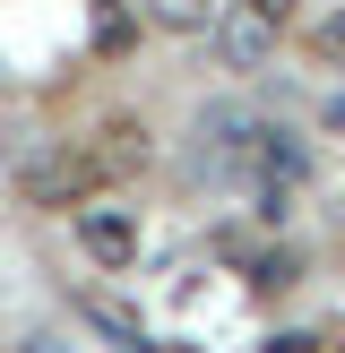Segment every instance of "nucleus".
Masks as SVG:
<instances>
[{
  "label": "nucleus",
  "instance_id": "4",
  "mask_svg": "<svg viewBox=\"0 0 345 353\" xmlns=\"http://www.w3.org/2000/svg\"><path fill=\"white\" fill-rule=\"evenodd\" d=\"M207 43H216V61L233 69V78H250V69H268V52H276V17H259L250 0H224L216 26H207Z\"/></svg>",
  "mask_w": 345,
  "mask_h": 353
},
{
  "label": "nucleus",
  "instance_id": "2",
  "mask_svg": "<svg viewBox=\"0 0 345 353\" xmlns=\"http://www.w3.org/2000/svg\"><path fill=\"white\" fill-rule=\"evenodd\" d=\"M86 164H95V181H138V172L155 164V130L138 112H112L86 130Z\"/></svg>",
  "mask_w": 345,
  "mask_h": 353
},
{
  "label": "nucleus",
  "instance_id": "6",
  "mask_svg": "<svg viewBox=\"0 0 345 353\" xmlns=\"http://www.w3.org/2000/svg\"><path fill=\"white\" fill-rule=\"evenodd\" d=\"M78 310H86V319L103 327V336H121V345H138V336H147V327H138V319H130L121 302H78Z\"/></svg>",
  "mask_w": 345,
  "mask_h": 353
},
{
  "label": "nucleus",
  "instance_id": "3",
  "mask_svg": "<svg viewBox=\"0 0 345 353\" xmlns=\"http://www.w3.org/2000/svg\"><path fill=\"white\" fill-rule=\"evenodd\" d=\"M69 233H78V250L86 259H95V268L103 276H130L138 268V216H130V207H69Z\"/></svg>",
  "mask_w": 345,
  "mask_h": 353
},
{
  "label": "nucleus",
  "instance_id": "1",
  "mask_svg": "<svg viewBox=\"0 0 345 353\" xmlns=\"http://www.w3.org/2000/svg\"><path fill=\"white\" fill-rule=\"evenodd\" d=\"M9 172H17V199H26V207H78L86 181H95L86 147H61V138H26V147H9Z\"/></svg>",
  "mask_w": 345,
  "mask_h": 353
},
{
  "label": "nucleus",
  "instance_id": "8",
  "mask_svg": "<svg viewBox=\"0 0 345 353\" xmlns=\"http://www.w3.org/2000/svg\"><path fill=\"white\" fill-rule=\"evenodd\" d=\"M259 17H276V26H293V0H250Z\"/></svg>",
  "mask_w": 345,
  "mask_h": 353
},
{
  "label": "nucleus",
  "instance_id": "7",
  "mask_svg": "<svg viewBox=\"0 0 345 353\" xmlns=\"http://www.w3.org/2000/svg\"><path fill=\"white\" fill-rule=\"evenodd\" d=\"M319 52H328V61H337V69H345V9H337V17H328V26H319Z\"/></svg>",
  "mask_w": 345,
  "mask_h": 353
},
{
  "label": "nucleus",
  "instance_id": "5",
  "mask_svg": "<svg viewBox=\"0 0 345 353\" xmlns=\"http://www.w3.org/2000/svg\"><path fill=\"white\" fill-rule=\"evenodd\" d=\"M216 9H224V0H138V17H147L155 34H207Z\"/></svg>",
  "mask_w": 345,
  "mask_h": 353
}]
</instances>
